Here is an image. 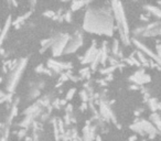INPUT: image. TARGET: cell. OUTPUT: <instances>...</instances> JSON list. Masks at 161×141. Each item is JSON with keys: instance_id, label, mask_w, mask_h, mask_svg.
I'll use <instances>...</instances> for the list:
<instances>
[{"instance_id": "cell-1", "label": "cell", "mask_w": 161, "mask_h": 141, "mask_svg": "<svg viewBox=\"0 0 161 141\" xmlns=\"http://www.w3.org/2000/svg\"><path fill=\"white\" fill-rule=\"evenodd\" d=\"M84 29L92 33L112 35L114 31L113 17L107 10L88 9L85 14Z\"/></svg>"}, {"instance_id": "cell-2", "label": "cell", "mask_w": 161, "mask_h": 141, "mask_svg": "<svg viewBox=\"0 0 161 141\" xmlns=\"http://www.w3.org/2000/svg\"><path fill=\"white\" fill-rule=\"evenodd\" d=\"M114 6V12L116 14L117 22L119 24V29L122 31V38L125 40V42H128V27H127V22H126L125 13L122 9V5L119 2H113Z\"/></svg>"}, {"instance_id": "cell-3", "label": "cell", "mask_w": 161, "mask_h": 141, "mask_svg": "<svg viewBox=\"0 0 161 141\" xmlns=\"http://www.w3.org/2000/svg\"><path fill=\"white\" fill-rule=\"evenodd\" d=\"M23 67H24V62H21L19 66L16 68V70H13L12 76H10L9 83H8V88H9L10 90H13V87L17 85L18 80H18V78H19V75H21V73H22Z\"/></svg>"}, {"instance_id": "cell-4", "label": "cell", "mask_w": 161, "mask_h": 141, "mask_svg": "<svg viewBox=\"0 0 161 141\" xmlns=\"http://www.w3.org/2000/svg\"><path fill=\"white\" fill-rule=\"evenodd\" d=\"M82 42H83L82 38H80V36H76V38H75L71 43H68V49L65 50V52H66V53H70V52H72V51L73 52L76 51V50L80 46Z\"/></svg>"}, {"instance_id": "cell-5", "label": "cell", "mask_w": 161, "mask_h": 141, "mask_svg": "<svg viewBox=\"0 0 161 141\" xmlns=\"http://www.w3.org/2000/svg\"><path fill=\"white\" fill-rule=\"evenodd\" d=\"M134 78H135L134 80L138 84L147 83V82H149V80H150V77H149L148 75L144 74L142 72H138V73H136L135 75H134Z\"/></svg>"}, {"instance_id": "cell-6", "label": "cell", "mask_w": 161, "mask_h": 141, "mask_svg": "<svg viewBox=\"0 0 161 141\" xmlns=\"http://www.w3.org/2000/svg\"><path fill=\"white\" fill-rule=\"evenodd\" d=\"M135 43H136V44H137V45H138L139 48L141 49L142 51H145L146 53H147V54H148V55H150V56H152V58H156V61H157V62H158V63H159V58H156L155 55H153V53H152V52L150 51V50H149V49L147 48L146 45L141 44V43H140V42H138V41H135Z\"/></svg>"}, {"instance_id": "cell-7", "label": "cell", "mask_w": 161, "mask_h": 141, "mask_svg": "<svg viewBox=\"0 0 161 141\" xmlns=\"http://www.w3.org/2000/svg\"><path fill=\"white\" fill-rule=\"evenodd\" d=\"M9 24H10V19L7 21V24H6V27H5V29H3V32L1 33V36H0V43H1V41H2L3 39H5V36H6V33H7V31H8V28H9Z\"/></svg>"}, {"instance_id": "cell-8", "label": "cell", "mask_w": 161, "mask_h": 141, "mask_svg": "<svg viewBox=\"0 0 161 141\" xmlns=\"http://www.w3.org/2000/svg\"><path fill=\"white\" fill-rule=\"evenodd\" d=\"M147 8H148V10H150V11H153L155 12V14L157 17H160V10L158 9V8H156V7H152V6H147Z\"/></svg>"}, {"instance_id": "cell-9", "label": "cell", "mask_w": 161, "mask_h": 141, "mask_svg": "<svg viewBox=\"0 0 161 141\" xmlns=\"http://www.w3.org/2000/svg\"><path fill=\"white\" fill-rule=\"evenodd\" d=\"M84 5V2H73L72 5V10H77L80 7H82Z\"/></svg>"}, {"instance_id": "cell-10", "label": "cell", "mask_w": 161, "mask_h": 141, "mask_svg": "<svg viewBox=\"0 0 161 141\" xmlns=\"http://www.w3.org/2000/svg\"><path fill=\"white\" fill-rule=\"evenodd\" d=\"M151 119H152V121L155 122L156 125L159 127V116L157 115V114H153V115H152V117H151ZM153 122H152V124H153Z\"/></svg>"}, {"instance_id": "cell-11", "label": "cell", "mask_w": 161, "mask_h": 141, "mask_svg": "<svg viewBox=\"0 0 161 141\" xmlns=\"http://www.w3.org/2000/svg\"><path fill=\"white\" fill-rule=\"evenodd\" d=\"M1 96H3V94L1 93V92H0V97H1Z\"/></svg>"}]
</instances>
